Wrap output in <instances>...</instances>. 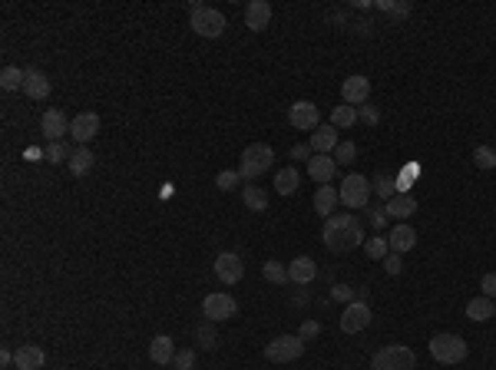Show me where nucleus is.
<instances>
[{"instance_id":"1","label":"nucleus","mask_w":496,"mask_h":370,"mask_svg":"<svg viewBox=\"0 0 496 370\" xmlns=\"http://www.w3.org/2000/svg\"><path fill=\"white\" fill-rule=\"evenodd\" d=\"M321 241L324 248L334 255H345V252H354L358 245H364V225L358 215L351 212H341V215H331L324 222V232H321Z\"/></svg>"},{"instance_id":"2","label":"nucleus","mask_w":496,"mask_h":370,"mask_svg":"<svg viewBox=\"0 0 496 370\" xmlns=\"http://www.w3.org/2000/svg\"><path fill=\"white\" fill-rule=\"evenodd\" d=\"M271 163H275V149L265 146V142H252V146H245L239 159V172L245 182H255L261 172H268Z\"/></svg>"},{"instance_id":"3","label":"nucleus","mask_w":496,"mask_h":370,"mask_svg":"<svg viewBox=\"0 0 496 370\" xmlns=\"http://www.w3.org/2000/svg\"><path fill=\"white\" fill-rule=\"evenodd\" d=\"M371 370H417V354L407 344H387L371 357Z\"/></svg>"},{"instance_id":"4","label":"nucleus","mask_w":496,"mask_h":370,"mask_svg":"<svg viewBox=\"0 0 496 370\" xmlns=\"http://www.w3.org/2000/svg\"><path fill=\"white\" fill-rule=\"evenodd\" d=\"M466 341L460 334H434L430 337V357L437 364H463L466 360Z\"/></svg>"},{"instance_id":"5","label":"nucleus","mask_w":496,"mask_h":370,"mask_svg":"<svg viewBox=\"0 0 496 370\" xmlns=\"http://www.w3.org/2000/svg\"><path fill=\"white\" fill-rule=\"evenodd\" d=\"M189 27L196 30L199 37H205V40H215V37H222L226 33V14L222 10H215V7H202V3H192V20H189Z\"/></svg>"},{"instance_id":"6","label":"nucleus","mask_w":496,"mask_h":370,"mask_svg":"<svg viewBox=\"0 0 496 370\" xmlns=\"http://www.w3.org/2000/svg\"><path fill=\"white\" fill-rule=\"evenodd\" d=\"M341 205L345 208H367L371 202V178H364L361 172H351V176L341 178Z\"/></svg>"},{"instance_id":"7","label":"nucleus","mask_w":496,"mask_h":370,"mask_svg":"<svg viewBox=\"0 0 496 370\" xmlns=\"http://www.w3.org/2000/svg\"><path fill=\"white\" fill-rule=\"evenodd\" d=\"M301 354H304V341H301L298 334H282V337L265 344V357H268L271 364H291Z\"/></svg>"},{"instance_id":"8","label":"nucleus","mask_w":496,"mask_h":370,"mask_svg":"<svg viewBox=\"0 0 496 370\" xmlns=\"http://www.w3.org/2000/svg\"><path fill=\"white\" fill-rule=\"evenodd\" d=\"M202 314H205V321H228V317L239 314V301L226 291H212L202 301Z\"/></svg>"},{"instance_id":"9","label":"nucleus","mask_w":496,"mask_h":370,"mask_svg":"<svg viewBox=\"0 0 496 370\" xmlns=\"http://www.w3.org/2000/svg\"><path fill=\"white\" fill-rule=\"evenodd\" d=\"M288 122L295 129H301V133H315L321 126V113H318V106L311 100H298V103L288 106Z\"/></svg>"},{"instance_id":"10","label":"nucleus","mask_w":496,"mask_h":370,"mask_svg":"<svg viewBox=\"0 0 496 370\" xmlns=\"http://www.w3.org/2000/svg\"><path fill=\"white\" fill-rule=\"evenodd\" d=\"M367 100H371V80H367V76L354 73V76H347L345 83H341V103L364 106Z\"/></svg>"},{"instance_id":"11","label":"nucleus","mask_w":496,"mask_h":370,"mask_svg":"<svg viewBox=\"0 0 496 370\" xmlns=\"http://www.w3.org/2000/svg\"><path fill=\"white\" fill-rule=\"evenodd\" d=\"M241 275H245V265H241V255L235 252H222L215 258V278L222 284H239Z\"/></svg>"},{"instance_id":"12","label":"nucleus","mask_w":496,"mask_h":370,"mask_svg":"<svg viewBox=\"0 0 496 370\" xmlns=\"http://www.w3.org/2000/svg\"><path fill=\"white\" fill-rule=\"evenodd\" d=\"M70 133H73V139L80 142V146H86V142H93L96 136H100V113H76L73 122H70Z\"/></svg>"},{"instance_id":"13","label":"nucleus","mask_w":496,"mask_h":370,"mask_svg":"<svg viewBox=\"0 0 496 370\" xmlns=\"http://www.w3.org/2000/svg\"><path fill=\"white\" fill-rule=\"evenodd\" d=\"M371 324V308H367V301H351L341 314V331L345 334H358L364 327Z\"/></svg>"},{"instance_id":"14","label":"nucleus","mask_w":496,"mask_h":370,"mask_svg":"<svg viewBox=\"0 0 496 370\" xmlns=\"http://www.w3.org/2000/svg\"><path fill=\"white\" fill-rule=\"evenodd\" d=\"M40 129H44L46 142H63V136L70 133V119L63 109H46L40 119Z\"/></svg>"},{"instance_id":"15","label":"nucleus","mask_w":496,"mask_h":370,"mask_svg":"<svg viewBox=\"0 0 496 370\" xmlns=\"http://www.w3.org/2000/svg\"><path fill=\"white\" fill-rule=\"evenodd\" d=\"M268 24H271L268 0H248V7H245V27L252 30V33H261V30H268Z\"/></svg>"},{"instance_id":"16","label":"nucleus","mask_w":496,"mask_h":370,"mask_svg":"<svg viewBox=\"0 0 496 370\" xmlns=\"http://www.w3.org/2000/svg\"><path fill=\"white\" fill-rule=\"evenodd\" d=\"M44 364H46V354H44V347H37V344H20L14 351L17 370H40Z\"/></svg>"},{"instance_id":"17","label":"nucleus","mask_w":496,"mask_h":370,"mask_svg":"<svg viewBox=\"0 0 496 370\" xmlns=\"http://www.w3.org/2000/svg\"><path fill=\"white\" fill-rule=\"evenodd\" d=\"M50 89H53V83H50V76L44 73V70H24V93L30 96V100H46L50 96Z\"/></svg>"},{"instance_id":"18","label":"nucleus","mask_w":496,"mask_h":370,"mask_svg":"<svg viewBox=\"0 0 496 370\" xmlns=\"http://www.w3.org/2000/svg\"><path fill=\"white\" fill-rule=\"evenodd\" d=\"M315 278H318V265H315V258H308V255H298L288 265V281L291 284H311Z\"/></svg>"},{"instance_id":"19","label":"nucleus","mask_w":496,"mask_h":370,"mask_svg":"<svg viewBox=\"0 0 496 370\" xmlns=\"http://www.w3.org/2000/svg\"><path fill=\"white\" fill-rule=\"evenodd\" d=\"M334 172H338L334 156H311V159H308V176L315 178L318 185H331Z\"/></svg>"},{"instance_id":"20","label":"nucleus","mask_w":496,"mask_h":370,"mask_svg":"<svg viewBox=\"0 0 496 370\" xmlns=\"http://www.w3.org/2000/svg\"><path fill=\"white\" fill-rule=\"evenodd\" d=\"M387 245H391V252L404 255V252H410V248L417 245V232H414V228H410L407 222L394 225V228H391V235H387Z\"/></svg>"},{"instance_id":"21","label":"nucleus","mask_w":496,"mask_h":370,"mask_svg":"<svg viewBox=\"0 0 496 370\" xmlns=\"http://www.w3.org/2000/svg\"><path fill=\"white\" fill-rule=\"evenodd\" d=\"M466 317H470V321H477V324L496 317V301L493 297H486V295L470 297V301H466Z\"/></svg>"},{"instance_id":"22","label":"nucleus","mask_w":496,"mask_h":370,"mask_svg":"<svg viewBox=\"0 0 496 370\" xmlns=\"http://www.w3.org/2000/svg\"><path fill=\"white\" fill-rule=\"evenodd\" d=\"M311 152L315 156H328V152H334L338 149V129L334 126H318L315 133H311Z\"/></svg>"},{"instance_id":"23","label":"nucleus","mask_w":496,"mask_h":370,"mask_svg":"<svg viewBox=\"0 0 496 370\" xmlns=\"http://www.w3.org/2000/svg\"><path fill=\"white\" fill-rule=\"evenodd\" d=\"M414 212H417V198H414V195H391V202L384 208V215H387V219H397V222H407Z\"/></svg>"},{"instance_id":"24","label":"nucleus","mask_w":496,"mask_h":370,"mask_svg":"<svg viewBox=\"0 0 496 370\" xmlns=\"http://www.w3.org/2000/svg\"><path fill=\"white\" fill-rule=\"evenodd\" d=\"M172 357H176V344H172V337H169V334L152 337V344H149V360H152V364L165 367V364H172Z\"/></svg>"},{"instance_id":"25","label":"nucleus","mask_w":496,"mask_h":370,"mask_svg":"<svg viewBox=\"0 0 496 370\" xmlns=\"http://www.w3.org/2000/svg\"><path fill=\"white\" fill-rule=\"evenodd\" d=\"M338 202H341V195H338L334 185H318V192H315V212L318 215L331 219V215H334V208H338Z\"/></svg>"},{"instance_id":"26","label":"nucleus","mask_w":496,"mask_h":370,"mask_svg":"<svg viewBox=\"0 0 496 370\" xmlns=\"http://www.w3.org/2000/svg\"><path fill=\"white\" fill-rule=\"evenodd\" d=\"M298 182H301L298 169H295V165H288V169H282V172L275 176V192L278 195H295L298 192Z\"/></svg>"},{"instance_id":"27","label":"nucleus","mask_w":496,"mask_h":370,"mask_svg":"<svg viewBox=\"0 0 496 370\" xmlns=\"http://www.w3.org/2000/svg\"><path fill=\"white\" fill-rule=\"evenodd\" d=\"M93 163H96L93 149L80 146V149H73V156H70V172H73V176H86V172L93 169Z\"/></svg>"},{"instance_id":"28","label":"nucleus","mask_w":496,"mask_h":370,"mask_svg":"<svg viewBox=\"0 0 496 370\" xmlns=\"http://www.w3.org/2000/svg\"><path fill=\"white\" fill-rule=\"evenodd\" d=\"M354 122H358V106L341 103L331 109V126H334V129H351Z\"/></svg>"},{"instance_id":"29","label":"nucleus","mask_w":496,"mask_h":370,"mask_svg":"<svg viewBox=\"0 0 496 370\" xmlns=\"http://www.w3.org/2000/svg\"><path fill=\"white\" fill-rule=\"evenodd\" d=\"M241 198H245L248 212H265V208H268V192H265L261 185H245V189H241Z\"/></svg>"},{"instance_id":"30","label":"nucleus","mask_w":496,"mask_h":370,"mask_svg":"<svg viewBox=\"0 0 496 370\" xmlns=\"http://www.w3.org/2000/svg\"><path fill=\"white\" fill-rule=\"evenodd\" d=\"M364 255H367V258H374V261H384V258L391 255V245H387V238H384V235L367 238V241H364Z\"/></svg>"},{"instance_id":"31","label":"nucleus","mask_w":496,"mask_h":370,"mask_svg":"<svg viewBox=\"0 0 496 370\" xmlns=\"http://www.w3.org/2000/svg\"><path fill=\"white\" fill-rule=\"evenodd\" d=\"M0 86L7 89V93L24 89V70H17V66H3V70H0Z\"/></svg>"},{"instance_id":"32","label":"nucleus","mask_w":496,"mask_h":370,"mask_svg":"<svg viewBox=\"0 0 496 370\" xmlns=\"http://www.w3.org/2000/svg\"><path fill=\"white\" fill-rule=\"evenodd\" d=\"M261 275H265V281H271V284H285L288 281V268L282 265V261H265V268H261Z\"/></svg>"},{"instance_id":"33","label":"nucleus","mask_w":496,"mask_h":370,"mask_svg":"<svg viewBox=\"0 0 496 370\" xmlns=\"http://www.w3.org/2000/svg\"><path fill=\"white\" fill-rule=\"evenodd\" d=\"M473 165H477V169H496V149L477 146L473 149Z\"/></svg>"},{"instance_id":"34","label":"nucleus","mask_w":496,"mask_h":370,"mask_svg":"<svg viewBox=\"0 0 496 370\" xmlns=\"http://www.w3.org/2000/svg\"><path fill=\"white\" fill-rule=\"evenodd\" d=\"M70 156H73V152H70V146H66V142H46V163H70Z\"/></svg>"},{"instance_id":"35","label":"nucleus","mask_w":496,"mask_h":370,"mask_svg":"<svg viewBox=\"0 0 496 370\" xmlns=\"http://www.w3.org/2000/svg\"><path fill=\"white\" fill-rule=\"evenodd\" d=\"M239 182H241V172H239V169H226V172H219V176H215V185H219L222 192H232Z\"/></svg>"},{"instance_id":"36","label":"nucleus","mask_w":496,"mask_h":370,"mask_svg":"<svg viewBox=\"0 0 496 370\" xmlns=\"http://www.w3.org/2000/svg\"><path fill=\"white\" fill-rule=\"evenodd\" d=\"M354 156H358V146H354V142H338V149H334V163L338 165H351Z\"/></svg>"},{"instance_id":"37","label":"nucleus","mask_w":496,"mask_h":370,"mask_svg":"<svg viewBox=\"0 0 496 370\" xmlns=\"http://www.w3.org/2000/svg\"><path fill=\"white\" fill-rule=\"evenodd\" d=\"M196 337H199V344H202L205 351H215V347H219V334H215V327H212V324H202V327H199Z\"/></svg>"},{"instance_id":"38","label":"nucleus","mask_w":496,"mask_h":370,"mask_svg":"<svg viewBox=\"0 0 496 370\" xmlns=\"http://www.w3.org/2000/svg\"><path fill=\"white\" fill-rule=\"evenodd\" d=\"M172 370H196V351L192 347L179 351V354L172 357Z\"/></svg>"},{"instance_id":"39","label":"nucleus","mask_w":496,"mask_h":370,"mask_svg":"<svg viewBox=\"0 0 496 370\" xmlns=\"http://www.w3.org/2000/svg\"><path fill=\"white\" fill-rule=\"evenodd\" d=\"M384 271H387V275H401V271H404V258L397 252H391L384 258Z\"/></svg>"},{"instance_id":"40","label":"nucleus","mask_w":496,"mask_h":370,"mask_svg":"<svg viewBox=\"0 0 496 370\" xmlns=\"http://www.w3.org/2000/svg\"><path fill=\"white\" fill-rule=\"evenodd\" d=\"M377 7H380V10H387V14H397V17H407V14H410V3H394V0H380Z\"/></svg>"},{"instance_id":"41","label":"nucleus","mask_w":496,"mask_h":370,"mask_svg":"<svg viewBox=\"0 0 496 370\" xmlns=\"http://www.w3.org/2000/svg\"><path fill=\"white\" fill-rule=\"evenodd\" d=\"M331 297H334V301H345V304H351V301H354V288H347V284H334V288H331Z\"/></svg>"},{"instance_id":"42","label":"nucleus","mask_w":496,"mask_h":370,"mask_svg":"<svg viewBox=\"0 0 496 370\" xmlns=\"http://www.w3.org/2000/svg\"><path fill=\"white\" fill-rule=\"evenodd\" d=\"M318 334H321V324H318V321H304V324H301V331H298L301 341H315Z\"/></svg>"},{"instance_id":"43","label":"nucleus","mask_w":496,"mask_h":370,"mask_svg":"<svg viewBox=\"0 0 496 370\" xmlns=\"http://www.w3.org/2000/svg\"><path fill=\"white\" fill-rule=\"evenodd\" d=\"M480 291H483L486 297H496V271H490V275H483Z\"/></svg>"},{"instance_id":"44","label":"nucleus","mask_w":496,"mask_h":370,"mask_svg":"<svg viewBox=\"0 0 496 370\" xmlns=\"http://www.w3.org/2000/svg\"><path fill=\"white\" fill-rule=\"evenodd\" d=\"M374 192H377V195H384V198L391 202V178H387V176H377V182H374Z\"/></svg>"},{"instance_id":"45","label":"nucleus","mask_w":496,"mask_h":370,"mask_svg":"<svg viewBox=\"0 0 496 370\" xmlns=\"http://www.w3.org/2000/svg\"><path fill=\"white\" fill-rule=\"evenodd\" d=\"M358 116H361L364 122H371V126H374L377 119H380V113H377V109H374V106H371V103H364V106H361V113H358Z\"/></svg>"},{"instance_id":"46","label":"nucleus","mask_w":496,"mask_h":370,"mask_svg":"<svg viewBox=\"0 0 496 370\" xmlns=\"http://www.w3.org/2000/svg\"><path fill=\"white\" fill-rule=\"evenodd\" d=\"M291 156H295V159H304V156H311V146H295Z\"/></svg>"},{"instance_id":"47","label":"nucleus","mask_w":496,"mask_h":370,"mask_svg":"<svg viewBox=\"0 0 496 370\" xmlns=\"http://www.w3.org/2000/svg\"><path fill=\"white\" fill-rule=\"evenodd\" d=\"M0 364H3V367H7V364H14V354H10V351H0Z\"/></svg>"}]
</instances>
